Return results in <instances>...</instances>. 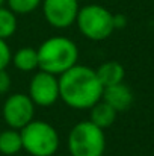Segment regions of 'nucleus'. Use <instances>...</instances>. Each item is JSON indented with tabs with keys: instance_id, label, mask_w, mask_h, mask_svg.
Masks as SVG:
<instances>
[{
	"instance_id": "nucleus-1",
	"label": "nucleus",
	"mask_w": 154,
	"mask_h": 156,
	"mask_svg": "<svg viewBox=\"0 0 154 156\" xmlns=\"http://www.w3.org/2000/svg\"><path fill=\"white\" fill-rule=\"evenodd\" d=\"M103 85L95 70L76 64L59 76V99L71 109H89L101 100Z\"/></svg>"
},
{
	"instance_id": "nucleus-2",
	"label": "nucleus",
	"mask_w": 154,
	"mask_h": 156,
	"mask_svg": "<svg viewBox=\"0 0 154 156\" xmlns=\"http://www.w3.org/2000/svg\"><path fill=\"white\" fill-rule=\"evenodd\" d=\"M38 70L60 76L77 64L79 49L76 43L67 37H51L36 49Z\"/></svg>"
},
{
	"instance_id": "nucleus-3",
	"label": "nucleus",
	"mask_w": 154,
	"mask_h": 156,
	"mask_svg": "<svg viewBox=\"0 0 154 156\" xmlns=\"http://www.w3.org/2000/svg\"><path fill=\"white\" fill-rule=\"evenodd\" d=\"M76 24L79 32L91 40V41H103L107 40L113 30V14L101 5H85L79 9Z\"/></svg>"
},
{
	"instance_id": "nucleus-4",
	"label": "nucleus",
	"mask_w": 154,
	"mask_h": 156,
	"mask_svg": "<svg viewBox=\"0 0 154 156\" xmlns=\"http://www.w3.org/2000/svg\"><path fill=\"white\" fill-rule=\"evenodd\" d=\"M67 144L71 156H103L106 152V135L92 121L85 120L70 130Z\"/></svg>"
},
{
	"instance_id": "nucleus-5",
	"label": "nucleus",
	"mask_w": 154,
	"mask_h": 156,
	"mask_svg": "<svg viewBox=\"0 0 154 156\" xmlns=\"http://www.w3.org/2000/svg\"><path fill=\"white\" fill-rule=\"evenodd\" d=\"M20 133L23 150L30 156H53L59 149V133L47 121L32 120Z\"/></svg>"
},
{
	"instance_id": "nucleus-6",
	"label": "nucleus",
	"mask_w": 154,
	"mask_h": 156,
	"mask_svg": "<svg viewBox=\"0 0 154 156\" xmlns=\"http://www.w3.org/2000/svg\"><path fill=\"white\" fill-rule=\"evenodd\" d=\"M3 120L11 129H23L32 120H35V103L27 94L15 93L6 97L2 108Z\"/></svg>"
},
{
	"instance_id": "nucleus-7",
	"label": "nucleus",
	"mask_w": 154,
	"mask_h": 156,
	"mask_svg": "<svg viewBox=\"0 0 154 156\" xmlns=\"http://www.w3.org/2000/svg\"><path fill=\"white\" fill-rule=\"evenodd\" d=\"M27 96L35 106L49 108L59 100V79L57 76L47 71H36L29 83Z\"/></svg>"
},
{
	"instance_id": "nucleus-8",
	"label": "nucleus",
	"mask_w": 154,
	"mask_h": 156,
	"mask_svg": "<svg viewBox=\"0 0 154 156\" xmlns=\"http://www.w3.org/2000/svg\"><path fill=\"white\" fill-rule=\"evenodd\" d=\"M43 14L54 29H67L76 23L80 9L79 0H43Z\"/></svg>"
},
{
	"instance_id": "nucleus-9",
	"label": "nucleus",
	"mask_w": 154,
	"mask_h": 156,
	"mask_svg": "<svg viewBox=\"0 0 154 156\" xmlns=\"http://www.w3.org/2000/svg\"><path fill=\"white\" fill-rule=\"evenodd\" d=\"M101 100L110 105L116 112H122V111H127L133 103V93L127 85L121 82V83L103 88Z\"/></svg>"
},
{
	"instance_id": "nucleus-10",
	"label": "nucleus",
	"mask_w": 154,
	"mask_h": 156,
	"mask_svg": "<svg viewBox=\"0 0 154 156\" xmlns=\"http://www.w3.org/2000/svg\"><path fill=\"white\" fill-rule=\"evenodd\" d=\"M95 74H97L100 83L103 85V88H106V87H110V85L121 83L124 80L125 70L119 62L107 61V62H103L101 65L95 70Z\"/></svg>"
},
{
	"instance_id": "nucleus-11",
	"label": "nucleus",
	"mask_w": 154,
	"mask_h": 156,
	"mask_svg": "<svg viewBox=\"0 0 154 156\" xmlns=\"http://www.w3.org/2000/svg\"><path fill=\"white\" fill-rule=\"evenodd\" d=\"M116 114L118 112L110 105H107L104 100H98L92 108H89V121L104 130L115 123Z\"/></svg>"
},
{
	"instance_id": "nucleus-12",
	"label": "nucleus",
	"mask_w": 154,
	"mask_h": 156,
	"mask_svg": "<svg viewBox=\"0 0 154 156\" xmlns=\"http://www.w3.org/2000/svg\"><path fill=\"white\" fill-rule=\"evenodd\" d=\"M11 62L20 71L30 73L38 70V53L33 47H21L12 55Z\"/></svg>"
},
{
	"instance_id": "nucleus-13",
	"label": "nucleus",
	"mask_w": 154,
	"mask_h": 156,
	"mask_svg": "<svg viewBox=\"0 0 154 156\" xmlns=\"http://www.w3.org/2000/svg\"><path fill=\"white\" fill-rule=\"evenodd\" d=\"M23 150L21 133L17 129H6L0 132V153L5 156H14Z\"/></svg>"
},
{
	"instance_id": "nucleus-14",
	"label": "nucleus",
	"mask_w": 154,
	"mask_h": 156,
	"mask_svg": "<svg viewBox=\"0 0 154 156\" xmlns=\"http://www.w3.org/2000/svg\"><path fill=\"white\" fill-rule=\"evenodd\" d=\"M17 15L5 6H0V38L8 40L17 32Z\"/></svg>"
},
{
	"instance_id": "nucleus-15",
	"label": "nucleus",
	"mask_w": 154,
	"mask_h": 156,
	"mask_svg": "<svg viewBox=\"0 0 154 156\" xmlns=\"http://www.w3.org/2000/svg\"><path fill=\"white\" fill-rule=\"evenodd\" d=\"M8 3V8L15 14V15H26L33 12L43 0H5Z\"/></svg>"
},
{
	"instance_id": "nucleus-16",
	"label": "nucleus",
	"mask_w": 154,
	"mask_h": 156,
	"mask_svg": "<svg viewBox=\"0 0 154 156\" xmlns=\"http://www.w3.org/2000/svg\"><path fill=\"white\" fill-rule=\"evenodd\" d=\"M11 59H12V53H11V49L6 40L0 38V70L8 68V65L11 64Z\"/></svg>"
},
{
	"instance_id": "nucleus-17",
	"label": "nucleus",
	"mask_w": 154,
	"mask_h": 156,
	"mask_svg": "<svg viewBox=\"0 0 154 156\" xmlns=\"http://www.w3.org/2000/svg\"><path fill=\"white\" fill-rule=\"evenodd\" d=\"M11 83H12V80H11V76L6 71V68L0 70V94H6L11 90Z\"/></svg>"
},
{
	"instance_id": "nucleus-18",
	"label": "nucleus",
	"mask_w": 154,
	"mask_h": 156,
	"mask_svg": "<svg viewBox=\"0 0 154 156\" xmlns=\"http://www.w3.org/2000/svg\"><path fill=\"white\" fill-rule=\"evenodd\" d=\"M127 24V18L122 14H113V26L115 29H122Z\"/></svg>"
},
{
	"instance_id": "nucleus-19",
	"label": "nucleus",
	"mask_w": 154,
	"mask_h": 156,
	"mask_svg": "<svg viewBox=\"0 0 154 156\" xmlns=\"http://www.w3.org/2000/svg\"><path fill=\"white\" fill-rule=\"evenodd\" d=\"M3 3H5V0H0V6H3Z\"/></svg>"
}]
</instances>
